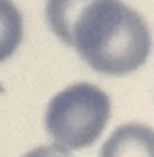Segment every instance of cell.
I'll list each match as a JSON object with an SVG mask.
<instances>
[{
    "label": "cell",
    "mask_w": 154,
    "mask_h": 157,
    "mask_svg": "<svg viewBox=\"0 0 154 157\" xmlns=\"http://www.w3.org/2000/svg\"><path fill=\"white\" fill-rule=\"evenodd\" d=\"M72 46L92 69L121 76L147 61L151 35L144 18L121 0H93L75 21Z\"/></svg>",
    "instance_id": "obj_1"
},
{
    "label": "cell",
    "mask_w": 154,
    "mask_h": 157,
    "mask_svg": "<svg viewBox=\"0 0 154 157\" xmlns=\"http://www.w3.org/2000/svg\"><path fill=\"white\" fill-rule=\"evenodd\" d=\"M111 105L102 90L78 82L60 92L46 110V130L56 147L81 150L93 145L110 119Z\"/></svg>",
    "instance_id": "obj_2"
},
{
    "label": "cell",
    "mask_w": 154,
    "mask_h": 157,
    "mask_svg": "<svg viewBox=\"0 0 154 157\" xmlns=\"http://www.w3.org/2000/svg\"><path fill=\"white\" fill-rule=\"evenodd\" d=\"M99 157H154V130L141 124L122 125L107 139Z\"/></svg>",
    "instance_id": "obj_3"
},
{
    "label": "cell",
    "mask_w": 154,
    "mask_h": 157,
    "mask_svg": "<svg viewBox=\"0 0 154 157\" xmlns=\"http://www.w3.org/2000/svg\"><path fill=\"white\" fill-rule=\"evenodd\" d=\"M93 0H48L46 18L58 38L72 46V32L78 15Z\"/></svg>",
    "instance_id": "obj_4"
},
{
    "label": "cell",
    "mask_w": 154,
    "mask_h": 157,
    "mask_svg": "<svg viewBox=\"0 0 154 157\" xmlns=\"http://www.w3.org/2000/svg\"><path fill=\"white\" fill-rule=\"evenodd\" d=\"M23 38V18L11 0H0V63L12 56Z\"/></svg>",
    "instance_id": "obj_5"
},
{
    "label": "cell",
    "mask_w": 154,
    "mask_h": 157,
    "mask_svg": "<svg viewBox=\"0 0 154 157\" xmlns=\"http://www.w3.org/2000/svg\"><path fill=\"white\" fill-rule=\"evenodd\" d=\"M25 157H70L66 150L56 147V145H49V147H38L32 151H29Z\"/></svg>",
    "instance_id": "obj_6"
}]
</instances>
